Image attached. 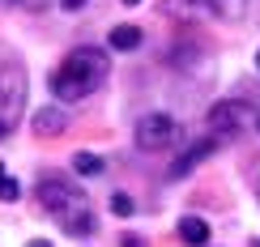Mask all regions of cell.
<instances>
[{
    "label": "cell",
    "instance_id": "cell-4",
    "mask_svg": "<svg viewBox=\"0 0 260 247\" xmlns=\"http://www.w3.org/2000/svg\"><path fill=\"white\" fill-rule=\"evenodd\" d=\"M205 124H209V136H213L218 145H222V141H235V136L252 124V107H247L243 98H222V102L209 107Z\"/></svg>",
    "mask_w": 260,
    "mask_h": 247
},
{
    "label": "cell",
    "instance_id": "cell-13",
    "mask_svg": "<svg viewBox=\"0 0 260 247\" xmlns=\"http://www.w3.org/2000/svg\"><path fill=\"white\" fill-rule=\"evenodd\" d=\"M133 196H124V192H115V196H111V213H115V218H133Z\"/></svg>",
    "mask_w": 260,
    "mask_h": 247
},
{
    "label": "cell",
    "instance_id": "cell-24",
    "mask_svg": "<svg viewBox=\"0 0 260 247\" xmlns=\"http://www.w3.org/2000/svg\"><path fill=\"white\" fill-rule=\"evenodd\" d=\"M0 175H5V166H0Z\"/></svg>",
    "mask_w": 260,
    "mask_h": 247
},
{
    "label": "cell",
    "instance_id": "cell-10",
    "mask_svg": "<svg viewBox=\"0 0 260 247\" xmlns=\"http://www.w3.org/2000/svg\"><path fill=\"white\" fill-rule=\"evenodd\" d=\"M141 26H115L111 30V51H137L141 47Z\"/></svg>",
    "mask_w": 260,
    "mask_h": 247
},
{
    "label": "cell",
    "instance_id": "cell-7",
    "mask_svg": "<svg viewBox=\"0 0 260 247\" xmlns=\"http://www.w3.org/2000/svg\"><path fill=\"white\" fill-rule=\"evenodd\" d=\"M213 149H218V141H213V136H205V141H197V145H188L183 149V154L175 158V162H171V179H183L188 175V170H197L205 158L213 154Z\"/></svg>",
    "mask_w": 260,
    "mask_h": 247
},
{
    "label": "cell",
    "instance_id": "cell-16",
    "mask_svg": "<svg viewBox=\"0 0 260 247\" xmlns=\"http://www.w3.org/2000/svg\"><path fill=\"white\" fill-rule=\"evenodd\" d=\"M17 5H21V9H43L47 0H17Z\"/></svg>",
    "mask_w": 260,
    "mask_h": 247
},
{
    "label": "cell",
    "instance_id": "cell-21",
    "mask_svg": "<svg viewBox=\"0 0 260 247\" xmlns=\"http://www.w3.org/2000/svg\"><path fill=\"white\" fill-rule=\"evenodd\" d=\"M124 5H128V9H133V5H141V0H124Z\"/></svg>",
    "mask_w": 260,
    "mask_h": 247
},
{
    "label": "cell",
    "instance_id": "cell-18",
    "mask_svg": "<svg viewBox=\"0 0 260 247\" xmlns=\"http://www.w3.org/2000/svg\"><path fill=\"white\" fill-rule=\"evenodd\" d=\"M9 132H13V128H9L5 120H0V141H5V136H9Z\"/></svg>",
    "mask_w": 260,
    "mask_h": 247
},
{
    "label": "cell",
    "instance_id": "cell-2",
    "mask_svg": "<svg viewBox=\"0 0 260 247\" xmlns=\"http://www.w3.org/2000/svg\"><path fill=\"white\" fill-rule=\"evenodd\" d=\"M111 77V56L103 47H73L51 73V94L56 102H85L103 81Z\"/></svg>",
    "mask_w": 260,
    "mask_h": 247
},
{
    "label": "cell",
    "instance_id": "cell-9",
    "mask_svg": "<svg viewBox=\"0 0 260 247\" xmlns=\"http://www.w3.org/2000/svg\"><path fill=\"white\" fill-rule=\"evenodd\" d=\"M175 234H179V239L188 243V247H205V243H209V222L197 218V213H188V218H179Z\"/></svg>",
    "mask_w": 260,
    "mask_h": 247
},
{
    "label": "cell",
    "instance_id": "cell-8",
    "mask_svg": "<svg viewBox=\"0 0 260 247\" xmlns=\"http://www.w3.org/2000/svg\"><path fill=\"white\" fill-rule=\"evenodd\" d=\"M64 128H69V111L56 102V107H39L35 111V132L39 136H60Z\"/></svg>",
    "mask_w": 260,
    "mask_h": 247
},
{
    "label": "cell",
    "instance_id": "cell-3",
    "mask_svg": "<svg viewBox=\"0 0 260 247\" xmlns=\"http://www.w3.org/2000/svg\"><path fill=\"white\" fill-rule=\"evenodd\" d=\"M252 0H162V13L171 17H218V21H239L247 17Z\"/></svg>",
    "mask_w": 260,
    "mask_h": 247
},
{
    "label": "cell",
    "instance_id": "cell-25",
    "mask_svg": "<svg viewBox=\"0 0 260 247\" xmlns=\"http://www.w3.org/2000/svg\"><path fill=\"white\" fill-rule=\"evenodd\" d=\"M256 247H260V243H256Z\"/></svg>",
    "mask_w": 260,
    "mask_h": 247
},
{
    "label": "cell",
    "instance_id": "cell-23",
    "mask_svg": "<svg viewBox=\"0 0 260 247\" xmlns=\"http://www.w3.org/2000/svg\"><path fill=\"white\" fill-rule=\"evenodd\" d=\"M256 132H260V120H256Z\"/></svg>",
    "mask_w": 260,
    "mask_h": 247
},
{
    "label": "cell",
    "instance_id": "cell-11",
    "mask_svg": "<svg viewBox=\"0 0 260 247\" xmlns=\"http://www.w3.org/2000/svg\"><path fill=\"white\" fill-rule=\"evenodd\" d=\"M73 170L85 175V179H94V175H103V170H107V162H103L99 154H90V149H81V154H73Z\"/></svg>",
    "mask_w": 260,
    "mask_h": 247
},
{
    "label": "cell",
    "instance_id": "cell-12",
    "mask_svg": "<svg viewBox=\"0 0 260 247\" xmlns=\"http://www.w3.org/2000/svg\"><path fill=\"white\" fill-rule=\"evenodd\" d=\"M21 196V184L13 175H0V200H9V205H13V200Z\"/></svg>",
    "mask_w": 260,
    "mask_h": 247
},
{
    "label": "cell",
    "instance_id": "cell-6",
    "mask_svg": "<svg viewBox=\"0 0 260 247\" xmlns=\"http://www.w3.org/2000/svg\"><path fill=\"white\" fill-rule=\"evenodd\" d=\"M179 136V124L175 115L167 111H149L137 120V149H145V154H158V149H171Z\"/></svg>",
    "mask_w": 260,
    "mask_h": 247
},
{
    "label": "cell",
    "instance_id": "cell-14",
    "mask_svg": "<svg viewBox=\"0 0 260 247\" xmlns=\"http://www.w3.org/2000/svg\"><path fill=\"white\" fill-rule=\"evenodd\" d=\"M120 247H149V243L141 239V234H124V239H120Z\"/></svg>",
    "mask_w": 260,
    "mask_h": 247
},
{
    "label": "cell",
    "instance_id": "cell-19",
    "mask_svg": "<svg viewBox=\"0 0 260 247\" xmlns=\"http://www.w3.org/2000/svg\"><path fill=\"white\" fill-rule=\"evenodd\" d=\"M256 200H260V170H256Z\"/></svg>",
    "mask_w": 260,
    "mask_h": 247
},
{
    "label": "cell",
    "instance_id": "cell-5",
    "mask_svg": "<svg viewBox=\"0 0 260 247\" xmlns=\"http://www.w3.org/2000/svg\"><path fill=\"white\" fill-rule=\"evenodd\" d=\"M26 111V68L17 60H5L0 64V120L13 128Z\"/></svg>",
    "mask_w": 260,
    "mask_h": 247
},
{
    "label": "cell",
    "instance_id": "cell-15",
    "mask_svg": "<svg viewBox=\"0 0 260 247\" xmlns=\"http://www.w3.org/2000/svg\"><path fill=\"white\" fill-rule=\"evenodd\" d=\"M60 9H69V13H81V9H85V0H60Z\"/></svg>",
    "mask_w": 260,
    "mask_h": 247
},
{
    "label": "cell",
    "instance_id": "cell-1",
    "mask_svg": "<svg viewBox=\"0 0 260 247\" xmlns=\"http://www.w3.org/2000/svg\"><path fill=\"white\" fill-rule=\"evenodd\" d=\"M39 205H43V213H47L64 234H73V239H90V234L99 230V226H94L90 196H85L73 179L56 175V170L39 175Z\"/></svg>",
    "mask_w": 260,
    "mask_h": 247
},
{
    "label": "cell",
    "instance_id": "cell-20",
    "mask_svg": "<svg viewBox=\"0 0 260 247\" xmlns=\"http://www.w3.org/2000/svg\"><path fill=\"white\" fill-rule=\"evenodd\" d=\"M9 5H17V0H0V9H9Z\"/></svg>",
    "mask_w": 260,
    "mask_h": 247
},
{
    "label": "cell",
    "instance_id": "cell-17",
    "mask_svg": "<svg viewBox=\"0 0 260 247\" xmlns=\"http://www.w3.org/2000/svg\"><path fill=\"white\" fill-rule=\"evenodd\" d=\"M26 247H51V243H47V239H30Z\"/></svg>",
    "mask_w": 260,
    "mask_h": 247
},
{
    "label": "cell",
    "instance_id": "cell-22",
    "mask_svg": "<svg viewBox=\"0 0 260 247\" xmlns=\"http://www.w3.org/2000/svg\"><path fill=\"white\" fill-rule=\"evenodd\" d=\"M256 68H260V51H256Z\"/></svg>",
    "mask_w": 260,
    "mask_h": 247
}]
</instances>
